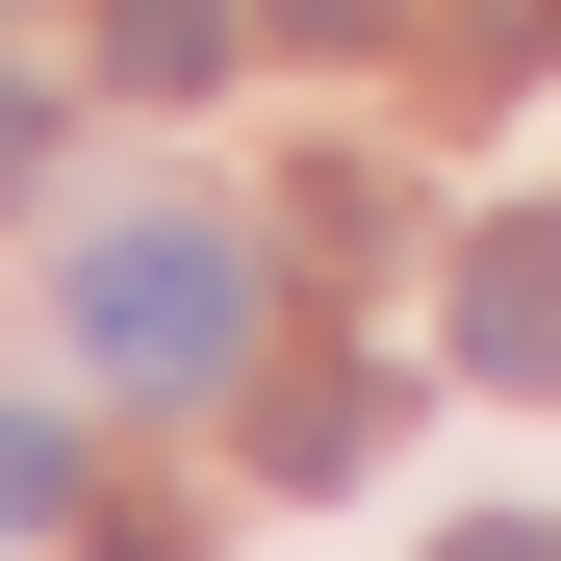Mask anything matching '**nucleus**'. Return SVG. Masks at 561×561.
<instances>
[{
    "label": "nucleus",
    "instance_id": "f257e3e1",
    "mask_svg": "<svg viewBox=\"0 0 561 561\" xmlns=\"http://www.w3.org/2000/svg\"><path fill=\"white\" fill-rule=\"evenodd\" d=\"M51 332H77V383L205 409L230 332H255V230H205V205H103V230H77V280H51Z\"/></svg>",
    "mask_w": 561,
    "mask_h": 561
},
{
    "label": "nucleus",
    "instance_id": "f03ea898",
    "mask_svg": "<svg viewBox=\"0 0 561 561\" xmlns=\"http://www.w3.org/2000/svg\"><path fill=\"white\" fill-rule=\"evenodd\" d=\"M459 357L485 383H561V230H459Z\"/></svg>",
    "mask_w": 561,
    "mask_h": 561
},
{
    "label": "nucleus",
    "instance_id": "7ed1b4c3",
    "mask_svg": "<svg viewBox=\"0 0 561 561\" xmlns=\"http://www.w3.org/2000/svg\"><path fill=\"white\" fill-rule=\"evenodd\" d=\"M103 77H128V103H205V77H230V0H103Z\"/></svg>",
    "mask_w": 561,
    "mask_h": 561
},
{
    "label": "nucleus",
    "instance_id": "20e7f679",
    "mask_svg": "<svg viewBox=\"0 0 561 561\" xmlns=\"http://www.w3.org/2000/svg\"><path fill=\"white\" fill-rule=\"evenodd\" d=\"M51 536H77V434H51V409H0V561H51Z\"/></svg>",
    "mask_w": 561,
    "mask_h": 561
},
{
    "label": "nucleus",
    "instance_id": "39448f33",
    "mask_svg": "<svg viewBox=\"0 0 561 561\" xmlns=\"http://www.w3.org/2000/svg\"><path fill=\"white\" fill-rule=\"evenodd\" d=\"M434 561H561V536H536V511H459V536H434Z\"/></svg>",
    "mask_w": 561,
    "mask_h": 561
},
{
    "label": "nucleus",
    "instance_id": "423d86ee",
    "mask_svg": "<svg viewBox=\"0 0 561 561\" xmlns=\"http://www.w3.org/2000/svg\"><path fill=\"white\" fill-rule=\"evenodd\" d=\"M280 26H307V51H357V26H383V0H280Z\"/></svg>",
    "mask_w": 561,
    "mask_h": 561
},
{
    "label": "nucleus",
    "instance_id": "0eeeda50",
    "mask_svg": "<svg viewBox=\"0 0 561 561\" xmlns=\"http://www.w3.org/2000/svg\"><path fill=\"white\" fill-rule=\"evenodd\" d=\"M26 128H51V103H26V77H0V179H26Z\"/></svg>",
    "mask_w": 561,
    "mask_h": 561
}]
</instances>
